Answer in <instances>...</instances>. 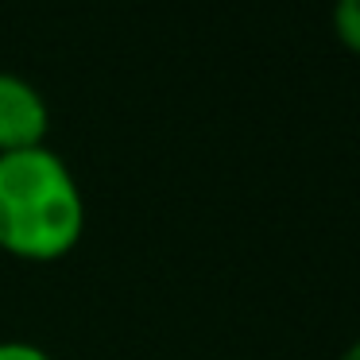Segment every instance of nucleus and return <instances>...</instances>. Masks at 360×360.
<instances>
[{
  "mask_svg": "<svg viewBox=\"0 0 360 360\" xmlns=\"http://www.w3.org/2000/svg\"><path fill=\"white\" fill-rule=\"evenodd\" d=\"M86 233V198L51 148L0 155V252L24 264L70 256Z\"/></svg>",
  "mask_w": 360,
  "mask_h": 360,
  "instance_id": "f257e3e1",
  "label": "nucleus"
},
{
  "mask_svg": "<svg viewBox=\"0 0 360 360\" xmlns=\"http://www.w3.org/2000/svg\"><path fill=\"white\" fill-rule=\"evenodd\" d=\"M333 32L345 47L360 55V0H337L333 4Z\"/></svg>",
  "mask_w": 360,
  "mask_h": 360,
  "instance_id": "7ed1b4c3",
  "label": "nucleus"
},
{
  "mask_svg": "<svg viewBox=\"0 0 360 360\" xmlns=\"http://www.w3.org/2000/svg\"><path fill=\"white\" fill-rule=\"evenodd\" d=\"M51 128V112L43 94L20 74L0 70V155L43 148Z\"/></svg>",
  "mask_w": 360,
  "mask_h": 360,
  "instance_id": "f03ea898",
  "label": "nucleus"
},
{
  "mask_svg": "<svg viewBox=\"0 0 360 360\" xmlns=\"http://www.w3.org/2000/svg\"><path fill=\"white\" fill-rule=\"evenodd\" d=\"M0 360H51V352L32 341H0Z\"/></svg>",
  "mask_w": 360,
  "mask_h": 360,
  "instance_id": "20e7f679",
  "label": "nucleus"
},
{
  "mask_svg": "<svg viewBox=\"0 0 360 360\" xmlns=\"http://www.w3.org/2000/svg\"><path fill=\"white\" fill-rule=\"evenodd\" d=\"M337 360H360V337H356V341H352V345H349V349H345Z\"/></svg>",
  "mask_w": 360,
  "mask_h": 360,
  "instance_id": "39448f33",
  "label": "nucleus"
}]
</instances>
